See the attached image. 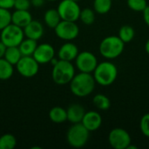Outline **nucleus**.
Wrapping results in <instances>:
<instances>
[{
  "label": "nucleus",
  "instance_id": "17",
  "mask_svg": "<svg viewBox=\"0 0 149 149\" xmlns=\"http://www.w3.org/2000/svg\"><path fill=\"white\" fill-rule=\"evenodd\" d=\"M32 20L31 14L28 10H15L11 13V23L24 28Z\"/></svg>",
  "mask_w": 149,
  "mask_h": 149
},
{
  "label": "nucleus",
  "instance_id": "14",
  "mask_svg": "<svg viewBox=\"0 0 149 149\" xmlns=\"http://www.w3.org/2000/svg\"><path fill=\"white\" fill-rule=\"evenodd\" d=\"M24 37L34 40H38L44 35V26L38 20H31L24 28H23Z\"/></svg>",
  "mask_w": 149,
  "mask_h": 149
},
{
  "label": "nucleus",
  "instance_id": "31",
  "mask_svg": "<svg viewBox=\"0 0 149 149\" xmlns=\"http://www.w3.org/2000/svg\"><path fill=\"white\" fill-rule=\"evenodd\" d=\"M31 5V0H15L13 8L15 10H29Z\"/></svg>",
  "mask_w": 149,
  "mask_h": 149
},
{
  "label": "nucleus",
  "instance_id": "27",
  "mask_svg": "<svg viewBox=\"0 0 149 149\" xmlns=\"http://www.w3.org/2000/svg\"><path fill=\"white\" fill-rule=\"evenodd\" d=\"M17 146L16 137L11 134H5L0 137V149H13Z\"/></svg>",
  "mask_w": 149,
  "mask_h": 149
},
{
  "label": "nucleus",
  "instance_id": "35",
  "mask_svg": "<svg viewBox=\"0 0 149 149\" xmlns=\"http://www.w3.org/2000/svg\"><path fill=\"white\" fill-rule=\"evenodd\" d=\"M6 45L0 40V58H3L4 56V53H5V51H6Z\"/></svg>",
  "mask_w": 149,
  "mask_h": 149
},
{
  "label": "nucleus",
  "instance_id": "6",
  "mask_svg": "<svg viewBox=\"0 0 149 149\" xmlns=\"http://www.w3.org/2000/svg\"><path fill=\"white\" fill-rule=\"evenodd\" d=\"M24 38V33L23 28L12 23L3 28L0 33V40L6 45V47L18 46Z\"/></svg>",
  "mask_w": 149,
  "mask_h": 149
},
{
  "label": "nucleus",
  "instance_id": "25",
  "mask_svg": "<svg viewBox=\"0 0 149 149\" xmlns=\"http://www.w3.org/2000/svg\"><path fill=\"white\" fill-rule=\"evenodd\" d=\"M112 8V0H94L93 10L98 14H107Z\"/></svg>",
  "mask_w": 149,
  "mask_h": 149
},
{
  "label": "nucleus",
  "instance_id": "36",
  "mask_svg": "<svg viewBox=\"0 0 149 149\" xmlns=\"http://www.w3.org/2000/svg\"><path fill=\"white\" fill-rule=\"evenodd\" d=\"M145 50H146L147 53L149 55V38L148 39V41L146 42V45H145Z\"/></svg>",
  "mask_w": 149,
  "mask_h": 149
},
{
  "label": "nucleus",
  "instance_id": "1",
  "mask_svg": "<svg viewBox=\"0 0 149 149\" xmlns=\"http://www.w3.org/2000/svg\"><path fill=\"white\" fill-rule=\"evenodd\" d=\"M69 84L70 90L72 94L77 97L83 98L90 95L93 92L96 81L92 73L80 72L79 73L75 74Z\"/></svg>",
  "mask_w": 149,
  "mask_h": 149
},
{
  "label": "nucleus",
  "instance_id": "29",
  "mask_svg": "<svg viewBox=\"0 0 149 149\" xmlns=\"http://www.w3.org/2000/svg\"><path fill=\"white\" fill-rule=\"evenodd\" d=\"M127 3L128 7L136 12H143L148 6L147 0H127Z\"/></svg>",
  "mask_w": 149,
  "mask_h": 149
},
{
  "label": "nucleus",
  "instance_id": "10",
  "mask_svg": "<svg viewBox=\"0 0 149 149\" xmlns=\"http://www.w3.org/2000/svg\"><path fill=\"white\" fill-rule=\"evenodd\" d=\"M98 64L96 56L88 51L79 52L77 58H75L76 67L81 72L93 73Z\"/></svg>",
  "mask_w": 149,
  "mask_h": 149
},
{
  "label": "nucleus",
  "instance_id": "4",
  "mask_svg": "<svg viewBox=\"0 0 149 149\" xmlns=\"http://www.w3.org/2000/svg\"><path fill=\"white\" fill-rule=\"evenodd\" d=\"M124 48L125 43L119 38V36H108L100 42V52L104 58L113 59L121 55Z\"/></svg>",
  "mask_w": 149,
  "mask_h": 149
},
{
  "label": "nucleus",
  "instance_id": "9",
  "mask_svg": "<svg viewBox=\"0 0 149 149\" xmlns=\"http://www.w3.org/2000/svg\"><path fill=\"white\" fill-rule=\"evenodd\" d=\"M55 34L62 40L71 41L75 39L79 34V28L76 22L61 20L54 28Z\"/></svg>",
  "mask_w": 149,
  "mask_h": 149
},
{
  "label": "nucleus",
  "instance_id": "20",
  "mask_svg": "<svg viewBox=\"0 0 149 149\" xmlns=\"http://www.w3.org/2000/svg\"><path fill=\"white\" fill-rule=\"evenodd\" d=\"M38 46L37 40L25 38L18 45V48L23 56H32Z\"/></svg>",
  "mask_w": 149,
  "mask_h": 149
},
{
  "label": "nucleus",
  "instance_id": "38",
  "mask_svg": "<svg viewBox=\"0 0 149 149\" xmlns=\"http://www.w3.org/2000/svg\"><path fill=\"white\" fill-rule=\"evenodd\" d=\"M45 1H56V0H45Z\"/></svg>",
  "mask_w": 149,
  "mask_h": 149
},
{
  "label": "nucleus",
  "instance_id": "32",
  "mask_svg": "<svg viewBox=\"0 0 149 149\" xmlns=\"http://www.w3.org/2000/svg\"><path fill=\"white\" fill-rule=\"evenodd\" d=\"M15 0H0V7L5 9H11L13 8Z\"/></svg>",
  "mask_w": 149,
  "mask_h": 149
},
{
  "label": "nucleus",
  "instance_id": "33",
  "mask_svg": "<svg viewBox=\"0 0 149 149\" xmlns=\"http://www.w3.org/2000/svg\"><path fill=\"white\" fill-rule=\"evenodd\" d=\"M143 18L145 23L147 24V25L149 26V5L147 6V8L143 10Z\"/></svg>",
  "mask_w": 149,
  "mask_h": 149
},
{
  "label": "nucleus",
  "instance_id": "15",
  "mask_svg": "<svg viewBox=\"0 0 149 149\" xmlns=\"http://www.w3.org/2000/svg\"><path fill=\"white\" fill-rule=\"evenodd\" d=\"M79 52V49L75 44L67 42L59 48L58 52V59L72 62V60H75Z\"/></svg>",
  "mask_w": 149,
  "mask_h": 149
},
{
  "label": "nucleus",
  "instance_id": "26",
  "mask_svg": "<svg viewBox=\"0 0 149 149\" xmlns=\"http://www.w3.org/2000/svg\"><path fill=\"white\" fill-rule=\"evenodd\" d=\"M80 21L86 25H91L95 21V11L91 8H84L80 11Z\"/></svg>",
  "mask_w": 149,
  "mask_h": 149
},
{
  "label": "nucleus",
  "instance_id": "24",
  "mask_svg": "<svg viewBox=\"0 0 149 149\" xmlns=\"http://www.w3.org/2000/svg\"><path fill=\"white\" fill-rule=\"evenodd\" d=\"M135 35L134 29L130 25H123L120 27L119 31V38L126 44L131 42Z\"/></svg>",
  "mask_w": 149,
  "mask_h": 149
},
{
  "label": "nucleus",
  "instance_id": "16",
  "mask_svg": "<svg viewBox=\"0 0 149 149\" xmlns=\"http://www.w3.org/2000/svg\"><path fill=\"white\" fill-rule=\"evenodd\" d=\"M67 113V120L72 124L80 123L83 120V117L86 113L85 108L79 104H72L66 109Z\"/></svg>",
  "mask_w": 149,
  "mask_h": 149
},
{
  "label": "nucleus",
  "instance_id": "19",
  "mask_svg": "<svg viewBox=\"0 0 149 149\" xmlns=\"http://www.w3.org/2000/svg\"><path fill=\"white\" fill-rule=\"evenodd\" d=\"M50 120L56 124H61L67 120L66 110L61 107H54L49 112Z\"/></svg>",
  "mask_w": 149,
  "mask_h": 149
},
{
  "label": "nucleus",
  "instance_id": "8",
  "mask_svg": "<svg viewBox=\"0 0 149 149\" xmlns=\"http://www.w3.org/2000/svg\"><path fill=\"white\" fill-rule=\"evenodd\" d=\"M110 146L114 149H127L132 143L129 133L121 127H116L110 131L108 135Z\"/></svg>",
  "mask_w": 149,
  "mask_h": 149
},
{
  "label": "nucleus",
  "instance_id": "21",
  "mask_svg": "<svg viewBox=\"0 0 149 149\" xmlns=\"http://www.w3.org/2000/svg\"><path fill=\"white\" fill-rule=\"evenodd\" d=\"M23 57L18 46H10L6 48L5 53L3 58L10 63L12 65H16L17 63L20 60V58Z\"/></svg>",
  "mask_w": 149,
  "mask_h": 149
},
{
  "label": "nucleus",
  "instance_id": "22",
  "mask_svg": "<svg viewBox=\"0 0 149 149\" xmlns=\"http://www.w3.org/2000/svg\"><path fill=\"white\" fill-rule=\"evenodd\" d=\"M13 66L4 58H0V80H7L12 77L14 72Z\"/></svg>",
  "mask_w": 149,
  "mask_h": 149
},
{
  "label": "nucleus",
  "instance_id": "13",
  "mask_svg": "<svg viewBox=\"0 0 149 149\" xmlns=\"http://www.w3.org/2000/svg\"><path fill=\"white\" fill-rule=\"evenodd\" d=\"M81 123L89 132L97 131L102 125V117L96 111L86 112Z\"/></svg>",
  "mask_w": 149,
  "mask_h": 149
},
{
  "label": "nucleus",
  "instance_id": "7",
  "mask_svg": "<svg viewBox=\"0 0 149 149\" xmlns=\"http://www.w3.org/2000/svg\"><path fill=\"white\" fill-rule=\"evenodd\" d=\"M62 20L76 22L79 19L81 9L78 2L72 0H62L57 8Z\"/></svg>",
  "mask_w": 149,
  "mask_h": 149
},
{
  "label": "nucleus",
  "instance_id": "12",
  "mask_svg": "<svg viewBox=\"0 0 149 149\" xmlns=\"http://www.w3.org/2000/svg\"><path fill=\"white\" fill-rule=\"evenodd\" d=\"M32 57L39 65L47 64L50 63L53 58H55V50L52 45L48 43H43L38 45Z\"/></svg>",
  "mask_w": 149,
  "mask_h": 149
},
{
  "label": "nucleus",
  "instance_id": "30",
  "mask_svg": "<svg viewBox=\"0 0 149 149\" xmlns=\"http://www.w3.org/2000/svg\"><path fill=\"white\" fill-rule=\"evenodd\" d=\"M140 128L141 133L146 136L149 138V113L144 114L140 122Z\"/></svg>",
  "mask_w": 149,
  "mask_h": 149
},
{
  "label": "nucleus",
  "instance_id": "18",
  "mask_svg": "<svg viewBox=\"0 0 149 149\" xmlns=\"http://www.w3.org/2000/svg\"><path fill=\"white\" fill-rule=\"evenodd\" d=\"M61 20L62 19L57 9H49L45 12L44 15L45 24L52 29H54Z\"/></svg>",
  "mask_w": 149,
  "mask_h": 149
},
{
  "label": "nucleus",
  "instance_id": "37",
  "mask_svg": "<svg viewBox=\"0 0 149 149\" xmlns=\"http://www.w3.org/2000/svg\"><path fill=\"white\" fill-rule=\"evenodd\" d=\"M72 1H75V2H79V0H72Z\"/></svg>",
  "mask_w": 149,
  "mask_h": 149
},
{
  "label": "nucleus",
  "instance_id": "23",
  "mask_svg": "<svg viewBox=\"0 0 149 149\" xmlns=\"http://www.w3.org/2000/svg\"><path fill=\"white\" fill-rule=\"evenodd\" d=\"M93 103L95 106V107H97L99 110H101V111L108 110L111 107V101L109 98L101 93L96 94L93 97Z\"/></svg>",
  "mask_w": 149,
  "mask_h": 149
},
{
  "label": "nucleus",
  "instance_id": "5",
  "mask_svg": "<svg viewBox=\"0 0 149 149\" xmlns=\"http://www.w3.org/2000/svg\"><path fill=\"white\" fill-rule=\"evenodd\" d=\"M90 132L80 123L72 124L66 133V140L68 144L75 148H83L88 141Z\"/></svg>",
  "mask_w": 149,
  "mask_h": 149
},
{
  "label": "nucleus",
  "instance_id": "28",
  "mask_svg": "<svg viewBox=\"0 0 149 149\" xmlns=\"http://www.w3.org/2000/svg\"><path fill=\"white\" fill-rule=\"evenodd\" d=\"M11 24V12L9 9L0 7V31Z\"/></svg>",
  "mask_w": 149,
  "mask_h": 149
},
{
  "label": "nucleus",
  "instance_id": "11",
  "mask_svg": "<svg viewBox=\"0 0 149 149\" xmlns=\"http://www.w3.org/2000/svg\"><path fill=\"white\" fill-rule=\"evenodd\" d=\"M17 72L24 78H31L37 75L39 70V64L32 56H23L17 63Z\"/></svg>",
  "mask_w": 149,
  "mask_h": 149
},
{
  "label": "nucleus",
  "instance_id": "34",
  "mask_svg": "<svg viewBox=\"0 0 149 149\" xmlns=\"http://www.w3.org/2000/svg\"><path fill=\"white\" fill-rule=\"evenodd\" d=\"M45 0H31V3L34 7H41L45 3Z\"/></svg>",
  "mask_w": 149,
  "mask_h": 149
},
{
  "label": "nucleus",
  "instance_id": "2",
  "mask_svg": "<svg viewBox=\"0 0 149 149\" xmlns=\"http://www.w3.org/2000/svg\"><path fill=\"white\" fill-rule=\"evenodd\" d=\"M118 69L116 65L110 61H103L99 63L93 71V77L99 85L108 86L112 85L117 79Z\"/></svg>",
  "mask_w": 149,
  "mask_h": 149
},
{
  "label": "nucleus",
  "instance_id": "3",
  "mask_svg": "<svg viewBox=\"0 0 149 149\" xmlns=\"http://www.w3.org/2000/svg\"><path fill=\"white\" fill-rule=\"evenodd\" d=\"M75 76L74 65L70 61L58 59L53 65L52 71V79L57 85H66Z\"/></svg>",
  "mask_w": 149,
  "mask_h": 149
}]
</instances>
